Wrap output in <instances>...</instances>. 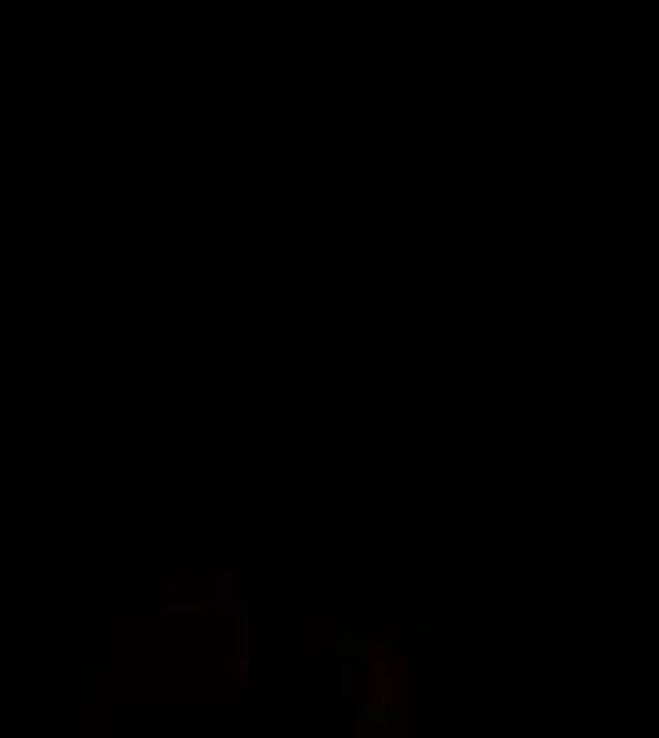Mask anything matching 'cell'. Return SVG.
<instances>
[{
  "label": "cell",
  "instance_id": "1",
  "mask_svg": "<svg viewBox=\"0 0 659 738\" xmlns=\"http://www.w3.org/2000/svg\"><path fill=\"white\" fill-rule=\"evenodd\" d=\"M290 636H295V659H365L370 653V630L353 625L347 614H295L290 619Z\"/></svg>",
  "mask_w": 659,
  "mask_h": 738
},
{
  "label": "cell",
  "instance_id": "2",
  "mask_svg": "<svg viewBox=\"0 0 659 738\" xmlns=\"http://www.w3.org/2000/svg\"><path fill=\"white\" fill-rule=\"evenodd\" d=\"M159 614H200L205 608V568H159Z\"/></svg>",
  "mask_w": 659,
  "mask_h": 738
},
{
  "label": "cell",
  "instance_id": "3",
  "mask_svg": "<svg viewBox=\"0 0 659 738\" xmlns=\"http://www.w3.org/2000/svg\"><path fill=\"white\" fill-rule=\"evenodd\" d=\"M205 608L227 619L245 614V568H205Z\"/></svg>",
  "mask_w": 659,
  "mask_h": 738
},
{
  "label": "cell",
  "instance_id": "4",
  "mask_svg": "<svg viewBox=\"0 0 659 738\" xmlns=\"http://www.w3.org/2000/svg\"><path fill=\"white\" fill-rule=\"evenodd\" d=\"M69 738H114V704L109 698H69Z\"/></svg>",
  "mask_w": 659,
  "mask_h": 738
},
{
  "label": "cell",
  "instance_id": "5",
  "mask_svg": "<svg viewBox=\"0 0 659 738\" xmlns=\"http://www.w3.org/2000/svg\"><path fill=\"white\" fill-rule=\"evenodd\" d=\"M387 722H392V704H376V698H365L353 711V727H347V738H381L387 733Z\"/></svg>",
  "mask_w": 659,
  "mask_h": 738
},
{
  "label": "cell",
  "instance_id": "6",
  "mask_svg": "<svg viewBox=\"0 0 659 738\" xmlns=\"http://www.w3.org/2000/svg\"><path fill=\"white\" fill-rule=\"evenodd\" d=\"M250 670H256V664H250V648L239 642L234 653H227V677H234V682H250Z\"/></svg>",
  "mask_w": 659,
  "mask_h": 738
}]
</instances>
